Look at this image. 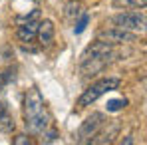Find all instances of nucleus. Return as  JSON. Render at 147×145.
<instances>
[{
  "label": "nucleus",
  "instance_id": "obj_1",
  "mask_svg": "<svg viewBox=\"0 0 147 145\" xmlns=\"http://www.w3.org/2000/svg\"><path fill=\"white\" fill-rule=\"evenodd\" d=\"M24 123L26 129L32 135H40L52 123V117H50L46 103H44V97L40 94V90H36V88H32L24 97Z\"/></svg>",
  "mask_w": 147,
  "mask_h": 145
},
{
  "label": "nucleus",
  "instance_id": "obj_2",
  "mask_svg": "<svg viewBox=\"0 0 147 145\" xmlns=\"http://www.w3.org/2000/svg\"><path fill=\"white\" fill-rule=\"evenodd\" d=\"M117 88H119V80H117V78H103V80H99V82H96V84H92V86L80 96L78 105H80V107L92 105V103L98 101L103 94L113 92V90H117Z\"/></svg>",
  "mask_w": 147,
  "mask_h": 145
},
{
  "label": "nucleus",
  "instance_id": "obj_3",
  "mask_svg": "<svg viewBox=\"0 0 147 145\" xmlns=\"http://www.w3.org/2000/svg\"><path fill=\"white\" fill-rule=\"evenodd\" d=\"M98 40L101 42H107V44H133V42H139V36L131 30H123V28H105V30H99L98 32Z\"/></svg>",
  "mask_w": 147,
  "mask_h": 145
},
{
  "label": "nucleus",
  "instance_id": "obj_4",
  "mask_svg": "<svg viewBox=\"0 0 147 145\" xmlns=\"http://www.w3.org/2000/svg\"><path fill=\"white\" fill-rule=\"evenodd\" d=\"M111 24L131 30V32H145V14L143 12H121L111 18Z\"/></svg>",
  "mask_w": 147,
  "mask_h": 145
},
{
  "label": "nucleus",
  "instance_id": "obj_5",
  "mask_svg": "<svg viewBox=\"0 0 147 145\" xmlns=\"http://www.w3.org/2000/svg\"><path fill=\"white\" fill-rule=\"evenodd\" d=\"M103 123H105V115H103L101 111H94L92 115H88L86 121L82 123L80 131H78V141H80V143L90 141V139L98 133V129L103 127Z\"/></svg>",
  "mask_w": 147,
  "mask_h": 145
},
{
  "label": "nucleus",
  "instance_id": "obj_6",
  "mask_svg": "<svg viewBox=\"0 0 147 145\" xmlns=\"http://www.w3.org/2000/svg\"><path fill=\"white\" fill-rule=\"evenodd\" d=\"M119 129H121V123L117 119L109 121L107 123V127L103 129V131H99L90 139V143H96V145H105V143H113V139L117 137V133H119Z\"/></svg>",
  "mask_w": 147,
  "mask_h": 145
},
{
  "label": "nucleus",
  "instance_id": "obj_7",
  "mask_svg": "<svg viewBox=\"0 0 147 145\" xmlns=\"http://www.w3.org/2000/svg\"><path fill=\"white\" fill-rule=\"evenodd\" d=\"M109 56H111V44L98 40L96 44H92V46L86 48V52L82 54L80 64L82 62H90V60H99V58H109Z\"/></svg>",
  "mask_w": 147,
  "mask_h": 145
},
{
  "label": "nucleus",
  "instance_id": "obj_8",
  "mask_svg": "<svg viewBox=\"0 0 147 145\" xmlns=\"http://www.w3.org/2000/svg\"><path fill=\"white\" fill-rule=\"evenodd\" d=\"M36 32H38V22H34L32 18H28V22H24V24L18 26L16 36H18L20 42H32L34 36H36Z\"/></svg>",
  "mask_w": 147,
  "mask_h": 145
},
{
  "label": "nucleus",
  "instance_id": "obj_9",
  "mask_svg": "<svg viewBox=\"0 0 147 145\" xmlns=\"http://www.w3.org/2000/svg\"><path fill=\"white\" fill-rule=\"evenodd\" d=\"M54 34H56V28H54V22L52 20H44V22H38V40L42 44H52L54 40Z\"/></svg>",
  "mask_w": 147,
  "mask_h": 145
},
{
  "label": "nucleus",
  "instance_id": "obj_10",
  "mask_svg": "<svg viewBox=\"0 0 147 145\" xmlns=\"http://www.w3.org/2000/svg\"><path fill=\"white\" fill-rule=\"evenodd\" d=\"M147 0H113V8L123 10H135V8H145Z\"/></svg>",
  "mask_w": 147,
  "mask_h": 145
},
{
  "label": "nucleus",
  "instance_id": "obj_11",
  "mask_svg": "<svg viewBox=\"0 0 147 145\" xmlns=\"http://www.w3.org/2000/svg\"><path fill=\"white\" fill-rule=\"evenodd\" d=\"M16 80V70H12V68H8V70H4V72H0V94L4 92V88L8 86V84H12Z\"/></svg>",
  "mask_w": 147,
  "mask_h": 145
},
{
  "label": "nucleus",
  "instance_id": "obj_12",
  "mask_svg": "<svg viewBox=\"0 0 147 145\" xmlns=\"http://www.w3.org/2000/svg\"><path fill=\"white\" fill-rule=\"evenodd\" d=\"M12 129H14V119L8 113H4L0 117V131H12Z\"/></svg>",
  "mask_w": 147,
  "mask_h": 145
},
{
  "label": "nucleus",
  "instance_id": "obj_13",
  "mask_svg": "<svg viewBox=\"0 0 147 145\" xmlns=\"http://www.w3.org/2000/svg\"><path fill=\"white\" fill-rule=\"evenodd\" d=\"M127 105V99H109L107 101V111H119Z\"/></svg>",
  "mask_w": 147,
  "mask_h": 145
},
{
  "label": "nucleus",
  "instance_id": "obj_14",
  "mask_svg": "<svg viewBox=\"0 0 147 145\" xmlns=\"http://www.w3.org/2000/svg\"><path fill=\"white\" fill-rule=\"evenodd\" d=\"M42 135H44V143H54V141H58V131L56 129H44L42 131Z\"/></svg>",
  "mask_w": 147,
  "mask_h": 145
},
{
  "label": "nucleus",
  "instance_id": "obj_15",
  "mask_svg": "<svg viewBox=\"0 0 147 145\" xmlns=\"http://www.w3.org/2000/svg\"><path fill=\"white\" fill-rule=\"evenodd\" d=\"M80 8H82V6H80L78 2H70V4L66 6V16H68V18L78 16V14H80Z\"/></svg>",
  "mask_w": 147,
  "mask_h": 145
},
{
  "label": "nucleus",
  "instance_id": "obj_16",
  "mask_svg": "<svg viewBox=\"0 0 147 145\" xmlns=\"http://www.w3.org/2000/svg\"><path fill=\"white\" fill-rule=\"evenodd\" d=\"M12 143H14V145H30V143H32V139L26 137V135H16V137L12 139Z\"/></svg>",
  "mask_w": 147,
  "mask_h": 145
},
{
  "label": "nucleus",
  "instance_id": "obj_17",
  "mask_svg": "<svg viewBox=\"0 0 147 145\" xmlns=\"http://www.w3.org/2000/svg\"><path fill=\"white\" fill-rule=\"evenodd\" d=\"M88 20H90L88 16H82V20L78 22V26H76V30H74V32H76V34H82V32L86 30V26H88Z\"/></svg>",
  "mask_w": 147,
  "mask_h": 145
},
{
  "label": "nucleus",
  "instance_id": "obj_18",
  "mask_svg": "<svg viewBox=\"0 0 147 145\" xmlns=\"http://www.w3.org/2000/svg\"><path fill=\"white\" fill-rule=\"evenodd\" d=\"M123 143H125V145H131V143H133V139H131V137H125V139H123Z\"/></svg>",
  "mask_w": 147,
  "mask_h": 145
},
{
  "label": "nucleus",
  "instance_id": "obj_19",
  "mask_svg": "<svg viewBox=\"0 0 147 145\" xmlns=\"http://www.w3.org/2000/svg\"><path fill=\"white\" fill-rule=\"evenodd\" d=\"M4 113H6V107H4V105H2V103H0V117H2V115H4Z\"/></svg>",
  "mask_w": 147,
  "mask_h": 145
}]
</instances>
